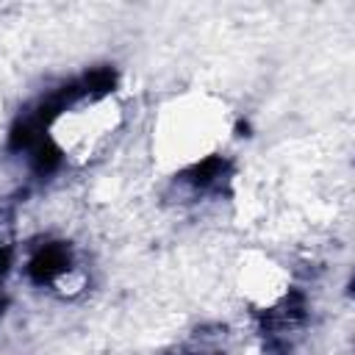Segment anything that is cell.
<instances>
[{
  "instance_id": "2",
  "label": "cell",
  "mask_w": 355,
  "mask_h": 355,
  "mask_svg": "<svg viewBox=\"0 0 355 355\" xmlns=\"http://www.w3.org/2000/svg\"><path fill=\"white\" fill-rule=\"evenodd\" d=\"M125 128V103L108 86L67 97L44 122L47 147L69 166L103 158Z\"/></svg>"
},
{
  "instance_id": "3",
  "label": "cell",
  "mask_w": 355,
  "mask_h": 355,
  "mask_svg": "<svg viewBox=\"0 0 355 355\" xmlns=\"http://www.w3.org/2000/svg\"><path fill=\"white\" fill-rule=\"evenodd\" d=\"M291 269L266 252H244L236 263V291L247 308L275 313L291 297Z\"/></svg>"
},
{
  "instance_id": "1",
  "label": "cell",
  "mask_w": 355,
  "mask_h": 355,
  "mask_svg": "<svg viewBox=\"0 0 355 355\" xmlns=\"http://www.w3.org/2000/svg\"><path fill=\"white\" fill-rule=\"evenodd\" d=\"M236 114L208 89H183L158 103L150 122V158L161 175H191L222 158L233 141Z\"/></svg>"
}]
</instances>
